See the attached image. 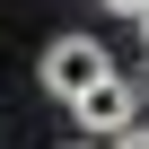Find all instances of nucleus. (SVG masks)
I'll list each match as a JSON object with an SVG mask.
<instances>
[{"label": "nucleus", "instance_id": "20e7f679", "mask_svg": "<svg viewBox=\"0 0 149 149\" xmlns=\"http://www.w3.org/2000/svg\"><path fill=\"white\" fill-rule=\"evenodd\" d=\"M114 149H149V132H123V140H114Z\"/></svg>", "mask_w": 149, "mask_h": 149}, {"label": "nucleus", "instance_id": "423d86ee", "mask_svg": "<svg viewBox=\"0 0 149 149\" xmlns=\"http://www.w3.org/2000/svg\"><path fill=\"white\" fill-rule=\"evenodd\" d=\"M140 44H149V18H140Z\"/></svg>", "mask_w": 149, "mask_h": 149}, {"label": "nucleus", "instance_id": "f03ea898", "mask_svg": "<svg viewBox=\"0 0 149 149\" xmlns=\"http://www.w3.org/2000/svg\"><path fill=\"white\" fill-rule=\"evenodd\" d=\"M70 114H79V132H88V140H105V149H114L123 132H140V123H132V114H140V88L114 70V79H105V88H88Z\"/></svg>", "mask_w": 149, "mask_h": 149}, {"label": "nucleus", "instance_id": "7ed1b4c3", "mask_svg": "<svg viewBox=\"0 0 149 149\" xmlns=\"http://www.w3.org/2000/svg\"><path fill=\"white\" fill-rule=\"evenodd\" d=\"M97 9H114V18H149V0H97Z\"/></svg>", "mask_w": 149, "mask_h": 149}, {"label": "nucleus", "instance_id": "f257e3e1", "mask_svg": "<svg viewBox=\"0 0 149 149\" xmlns=\"http://www.w3.org/2000/svg\"><path fill=\"white\" fill-rule=\"evenodd\" d=\"M35 79H44V97L79 105L88 88H105V79H114V53H105L97 35H53V44H44V61H35Z\"/></svg>", "mask_w": 149, "mask_h": 149}, {"label": "nucleus", "instance_id": "39448f33", "mask_svg": "<svg viewBox=\"0 0 149 149\" xmlns=\"http://www.w3.org/2000/svg\"><path fill=\"white\" fill-rule=\"evenodd\" d=\"M61 149H105V140H61Z\"/></svg>", "mask_w": 149, "mask_h": 149}]
</instances>
